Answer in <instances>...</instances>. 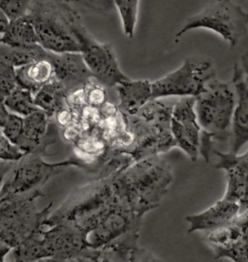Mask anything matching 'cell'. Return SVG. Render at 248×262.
Returning <instances> with one entry per match:
<instances>
[{"label": "cell", "mask_w": 248, "mask_h": 262, "mask_svg": "<svg viewBox=\"0 0 248 262\" xmlns=\"http://www.w3.org/2000/svg\"><path fill=\"white\" fill-rule=\"evenodd\" d=\"M117 194L139 216L155 209L173 181L172 167L159 156L139 160L111 178Z\"/></svg>", "instance_id": "6da1fadb"}, {"label": "cell", "mask_w": 248, "mask_h": 262, "mask_svg": "<svg viewBox=\"0 0 248 262\" xmlns=\"http://www.w3.org/2000/svg\"><path fill=\"white\" fill-rule=\"evenodd\" d=\"M120 202L122 200L117 194L111 178L97 179L75 189L48 217L45 227L70 225L79 230L85 240V237L95 230Z\"/></svg>", "instance_id": "7a4b0ae2"}, {"label": "cell", "mask_w": 248, "mask_h": 262, "mask_svg": "<svg viewBox=\"0 0 248 262\" xmlns=\"http://www.w3.org/2000/svg\"><path fill=\"white\" fill-rule=\"evenodd\" d=\"M36 31L38 43L55 54L79 53V35L85 30L78 11L65 1H32L28 15Z\"/></svg>", "instance_id": "3957f363"}, {"label": "cell", "mask_w": 248, "mask_h": 262, "mask_svg": "<svg viewBox=\"0 0 248 262\" xmlns=\"http://www.w3.org/2000/svg\"><path fill=\"white\" fill-rule=\"evenodd\" d=\"M42 196L41 189H35L0 197V242L16 249L45 227L53 203L39 210L37 202Z\"/></svg>", "instance_id": "277c9868"}, {"label": "cell", "mask_w": 248, "mask_h": 262, "mask_svg": "<svg viewBox=\"0 0 248 262\" xmlns=\"http://www.w3.org/2000/svg\"><path fill=\"white\" fill-rule=\"evenodd\" d=\"M173 108L159 99L150 100L135 115L126 116L134 136L131 156L136 162L176 147L171 131Z\"/></svg>", "instance_id": "5b68a950"}, {"label": "cell", "mask_w": 248, "mask_h": 262, "mask_svg": "<svg viewBox=\"0 0 248 262\" xmlns=\"http://www.w3.org/2000/svg\"><path fill=\"white\" fill-rule=\"evenodd\" d=\"M236 106L235 93L229 84L216 78L206 91L195 98V112L202 133L212 142H226L232 137L233 114Z\"/></svg>", "instance_id": "8992f818"}, {"label": "cell", "mask_w": 248, "mask_h": 262, "mask_svg": "<svg viewBox=\"0 0 248 262\" xmlns=\"http://www.w3.org/2000/svg\"><path fill=\"white\" fill-rule=\"evenodd\" d=\"M204 28L219 34L231 48L238 46L247 33L248 13L230 0H221L208 5L199 14L188 18L183 28L176 33L175 42L186 32Z\"/></svg>", "instance_id": "52a82bcc"}, {"label": "cell", "mask_w": 248, "mask_h": 262, "mask_svg": "<svg viewBox=\"0 0 248 262\" xmlns=\"http://www.w3.org/2000/svg\"><path fill=\"white\" fill-rule=\"evenodd\" d=\"M215 77L212 61L187 58L176 70L151 83V100L171 96L196 98Z\"/></svg>", "instance_id": "ba28073f"}, {"label": "cell", "mask_w": 248, "mask_h": 262, "mask_svg": "<svg viewBox=\"0 0 248 262\" xmlns=\"http://www.w3.org/2000/svg\"><path fill=\"white\" fill-rule=\"evenodd\" d=\"M13 170L12 176L3 185L0 197L6 194H21L40 189L50 179L63 172L69 167H78L88 171L86 164L77 157L65 159L56 163L46 162L41 156L35 154L26 155Z\"/></svg>", "instance_id": "9c48e42d"}, {"label": "cell", "mask_w": 248, "mask_h": 262, "mask_svg": "<svg viewBox=\"0 0 248 262\" xmlns=\"http://www.w3.org/2000/svg\"><path fill=\"white\" fill-rule=\"evenodd\" d=\"M82 56L93 79L104 86H118L129 81L120 70L119 62L110 44L95 41L85 30L79 36Z\"/></svg>", "instance_id": "30bf717a"}, {"label": "cell", "mask_w": 248, "mask_h": 262, "mask_svg": "<svg viewBox=\"0 0 248 262\" xmlns=\"http://www.w3.org/2000/svg\"><path fill=\"white\" fill-rule=\"evenodd\" d=\"M171 131L176 143L191 161H196L200 155L202 128L195 112V98L183 97L174 104Z\"/></svg>", "instance_id": "8fae6325"}, {"label": "cell", "mask_w": 248, "mask_h": 262, "mask_svg": "<svg viewBox=\"0 0 248 262\" xmlns=\"http://www.w3.org/2000/svg\"><path fill=\"white\" fill-rule=\"evenodd\" d=\"M212 156L217 158L214 167L227 173L228 185L223 198L238 203L242 214L248 208V150L239 156L213 149Z\"/></svg>", "instance_id": "7c38bea8"}, {"label": "cell", "mask_w": 248, "mask_h": 262, "mask_svg": "<svg viewBox=\"0 0 248 262\" xmlns=\"http://www.w3.org/2000/svg\"><path fill=\"white\" fill-rule=\"evenodd\" d=\"M47 57L54 67L55 80L63 85L68 94L82 89L93 79L82 54L48 52Z\"/></svg>", "instance_id": "4fadbf2b"}, {"label": "cell", "mask_w": 248, "mask_h": 262, "mask_svg": "<svg viewBox=\"0 0 248 262\" xmlns=\"http://www.w3.org/2000/svg\"><path fill=\"white\" fill-rule=\"evenodd\" d=\"M232 83L237 96L232 122V146L229 152L238 155L248 142V86L241 67L238 62L234 64Z\"/></svg>", "instance_id": "5bb4252c"}, {"label": "cell", "mask_w": 248, "mask_h": 262, "mask_svg": "<svg viewBox=\"0 0 248 262\" xmlns=\"http://www.w3.org/2000/svg\"><path fill=\"white\" fill-rule=\"evenodd\" d=\"M241 208L238 203L222 198L202 213L187 215L188 232L207 231L208 233L231 225L240 215Z\"/></svg>", "instance_id": "9a60e30c"}, {"label": "cell", "mask_w": 248, "mask_h": 262, "mask_svg": "<svg viewBox=\"0 0 248 262\" xmlns=\"http://www.w3.org/2000/svg\"><path fill=\"white\" fill-rule=\"evenodd\" d=\"M117 92L120 111L126 116H133L151 100V82L129 80L118 85Z\"/></svg>", "instance_id": "2e32d148"}, {"label": "cell", "mask_w": 248, "mask_h": 262, "mask_svg": "<svg viewBox=\"0 0 248 262\" xmlns=\"http://www.w3.org/2000/svg\"><path fill=\"white\" fill-rule=\"evenodd\" d=\"M16 75L18 86L30 92L33 95L55 78L54 67L48 57L17 68Z\"/></svg>", "instance_id": "e0dca14e"}, {"label": "cell", "mask_w": 248, "mask_h": 262, "mask_svg": "<svg viewBox=\"0 0 248 262\" xmlns=\"http://www.w3.org/2000/svg\"><path fill=\"white\" fill-rule=\"evenodd\" d=\"M0 44L15 48L39 45L35 28L28 16L9 23L6 31L0 38Z\"/></svg>", "instance_id": "ac0fdd59"}, {"label": "cell", "mask_w": 248, "mask_h": 262, "mask_svg": "<svg viewBox=\"0 0 248 262\" xmlns=\"http://www.w3.org/2000/svg\"><path fill=\"white\" fill-rule=\"evenodd\" d=\"M67 95L63 85L54 78L51 83L43 86L34 95V104L52 119L64 107Z\"/></svg>", "instance_id": "d6986e66"}, {"label": "cell", "mask_w": 248, "mask_h": 262, "mask_svg": "<svg viewBox=\"0 0 248 262\" xmlns=\"http://www.w3.org/2000/svg\"><path fill=\"white\" fill-rule=\"evenodd\" d=\"M48 52L40 45L33 47H9L0 44V56L7 59L16 69L47 58Z\"/></svg>", "instance_id": "ffe728a7"}, {"label": "cell", "mask_w": 248, "mask_h": 262, "mask_svg": "<svg viewBox=\"0 0 248 262\" xmlns=\"http://www.w3.org/2000/svg\"><path fill=\"white\" fill-rule=\"evenodd\" d=\"M4 106L8 112L26 118L39 110L34 104V95L27 90L17 86V89L5 97Z\"/></svg>", "instance_id": "44dd1931"}, {"label": "cell", "mask_w": 248, "mask_h": 262, "mask_svg": "<svg viewBox=\"0 0 248 262\" xmlns=\"http://www.w3.org/2000/svg\"><path fill=\"white\" fill-rule=\"evenodd\" d=\"M115 4L119 11L125 36L133 38L137 25L138 0H117Z\"/></svg>", "instance_id": "7402d4cb"}, {"label": "cell", "mask_w": 248, "mask_h": 262, "mask_svg": "<svg viewBox=\"0 0 248 262\" xmlns=\"http://www.w3.org/2000/svg\"><path fill=\"white\" fill-rule=\"evenodd\" d=\"M83 104L100 109L109 101L106 88L95 79L91 80L83 88Z\"/></svg>", "instance_id": "603a6c76"}, {"label": "cell", "mask_w": 248, "mask_h": 262, "mask_svg": "<svg viewBox=\"0 0 248 262\" xmlns=\"http://www.w3.org/2000/svg\"><path fill=\"white\" fill-rule=\"evenodd\" d=\"M18 86L16 68L0 56V96L5 99Z\"/></svg>", "instance_id": "cb8c5ba5"}, {"label": "cell", "mask_w": 248, "mask_h": 262, "mask_svg": "<svg viewBox=\"0 0 248 262\" xmlns=\"http://www.w3.org/2000/svg\"><path fill=\"white\" fill-rule=\"evenodd\" d=\"M30 0H1L0 10L4 16L11 21L28 17L31 9Z\"/></svg>", "instance_id": "d4e9b609"}, {"label": "cell", "mask_w": 248, "mask_h": 262, "mask_svg": "<svg viewBox=\"0 0 248 262\" xmlns=\"http://www.w3.org/2000/svg\"><path fill=\"white\" fill-rule=\"evenodd\" d=\"M215 258H229L234 262H248V228L239 243L228 249L213 250Z\"/></svg>", "instance_id": "484cf974"}, {"label": "cell", "mask_w": 248, "mask_h": 262, "mask_svg": "<svg viewBox=\"0 0 248 262\" xmlns=\"http://www.w3.org/2000/svg\"><path fill=\"white\" fill-rule=\"evenodd\" d=\"M22 127L24 118L16 114L9 113L5 124L2 127V132L12 144L17 146L22 134Z\"/></svg>", "instance_id": "4316f807"}, {"label": "cell", "mask_w": 248, "mask_h": 262, "mask_svg": "<svg viewBox=\"0 0 248 262\" xmlns=\"http://www.w3.org/2000/svg\"><path fill=\"white\" fill-rule=\"evenodd\" d=\"M26 154L18 147L12 144L0 130V161L16 163L24 159Z\"/></svg>", "instance_id": "83f0119b"}, {"label": "cell", "mask_w": 248, "mask_h": 262, "mask_svg": "<svg viewBox=\"0 0 248 262\" xmlns=\"http://www.w3.org/2000/svg\"><path fill=\"white\" fill-rule=\"evenodd\" d=\"M128 262H163L159 259H157L156 257H154L150 253H148L147 251L137 248L136 250H134L130 257H129Z\"/></svg>", "instance_id": "f1b7e54d"}, {"label": "cell", "mask_w": 248, "mask_h": 262, "mask_svg": "<svg viewBox=\"0 0 248 262\" xmlns=\"http://www.w3.org/2000/svg\"><path fill=\"white\" fill-rule=\"evenodd\" d=\"M100 260L101 259H94V258H87V257H76V258H47L39 262H99Z\"/></svg>", "instance_id": "f546056e"}, {"label": "cell", "mask_w": 248, "mask_h": 262, "mask_svg": "<svg viewBox=\"0 0 248 262\" xmlns=\"http://www.w3.org/2000/svg\"><path fill=\"white\" fill-rule=\"evenodd\" d=\"M14 164L15 163H12V162H3V161H0V192H1V189L3 187V181L5 178V175L9 172L11 169L14 167Z\"/></svg>", "instance_id": "4dcf8cb0"}, {"label": "cell", "mask_w": 248, "mask_h": 262, "mask_svg": "<svg viewBox=\"0 0 248 262\" xmlns=\"http://www.w3.org/2000/svg\"><path fill=\"white\" fill-rule=\"evenodd\" d=\"M240 67H241L242 73H243V76H244L245 83H246L248 86V52L241 56V58H240Z\"/></svg>", "instance_id": "1f68e13d"}, {"label": "cell", "mask_w": 248, "mask_h": 262, "mask_svg": "<svg viewBox=\"0 0 248 262\" xmlns=\"http://www.w3.org/2000/svg\"><path fill=\"white\" fill-rule=\"evenodd\" d=\"M8 115H9V112L6 109V107L4 106V104H0V128H2L4 126Z\"/></svg>", "instance_id": "d6a6232c"}, {"label": "cell", "mask_w": 248, "mask_h": 262, "mask_svg": "<svg viewBox=\"0 0 248 262\" xmlns=\"http://www.w3.org/2000/svg\"><path fill=\"white\" fill-rule=\"evenodd\" d=\"M9 26V20L4 16V14L0 10V34H4L6 29Z\"/></svg>", "instance_id": "836d02e7"}, {"label": "cell", "mask_w": 248, "mask_h": 262, "mask_svg": "<svg viewBox=\"0 0 248 262\" xmlns=\"http://www.w3.org/2000/svg\"><path fill=\"white\" fill-rule=\"evenodd\" d=\"M12 249L9 246L5 245V244L0 242V262H4V258L6 256V254L9 253Z\"/></svg>", "instance_id": "e575fe53"}, {"label": "cell", "mask_w": 248, "mask_h": 262, "mask_svg": "<svg viewBox=\"0 0 248 262\" xmlns=\"http://www.w3.org/2000/svg\"><path fill=\"white\" fill-rule=\"evenodd\" d=\"M237 221L239 222L241 225H244L246 228H248V208L246 211H244L242 214L237 217Z\"/></svg>", "instance_id": "d590c367"}, {"label": "cell", "mask_w": 248, "mask_h": 262, "mask_svg": "<svg viewBox=\"0 0 248 262\" xmlns=\"http://www.w3.org/2000/svg\"><path fill=\"white\" fill-rule=\"evenodd\" d=\"M99 262H115L112 261V260H110V259H108V258H104V259H101Z\"/></svg>", "instance_id": "8d00e7d4"}, {"label": "cell", "mask_w": 248, "mask_h": 262, "mask_svg": "<svg viewBox=\"0 0 248 262\" xmlns=\"http://www.w3.org/2000/svg\"><path fill=\"white\" fill-rule=\"evenodd\" d=\"M4 102V98H2L1 96H0V104H2Z\"/></svg>", "instance_id": "74e56055"}]
</instances>
